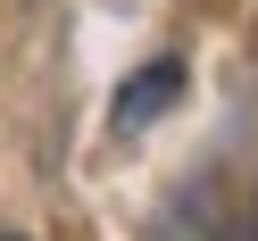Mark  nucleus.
Instances as JSON below:
<instances>
[{"instance_id": "obj_1", "label": "nucleus", "mask_w": 258, "mask_h": 241, "mask_svg": "<svg viewBox=\"0 0 258 241\" xmlns=\"http://www.w3.org/2000/svg\"><path fill=\"white\" fill-rule=\"evenodd\" d=\"M175 100H183V58H150V67L117 92V108H108V117H117V133H142V125H158Z\"/></svg>"}, {"instance_id": "obj_2", "label": "nucleus", "mask_w": 258, "mask_h": 241, "mask_svg": "<svg viewBox=\"0 0 258 241\" xmlns=\"http://www.w3.org/2000/svg\"><path fill=\"white\" fill-rule=\"evenodd\" d=\"M150 241H225V216H217V200H208V191H175V200L158 208Z\"/></svg>"}, {"instance_id": "obj_3", "label": "nucleus", "mask_w": 258, "mask_h": 241, "mask_svg": "<svg viewBox=\"0 0 258 241\" xmlns=\"http://www.w3.org/2000/svg\"><path fill=\"white\" fill-rule=\"evenodd\" d=\"M250 233H258V216H250Z\"/></svg>"}]
</instances>
